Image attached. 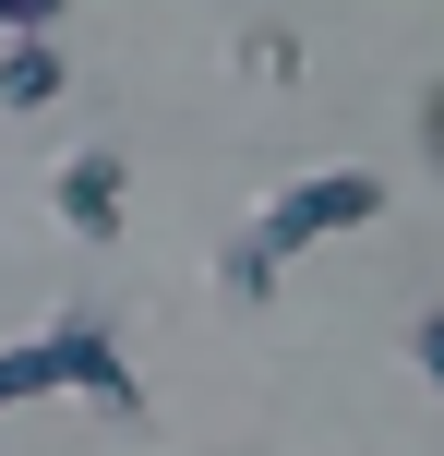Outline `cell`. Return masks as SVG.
<instances>
[{
  "mask_svg": "<svg viewBox=\"0 0 444 456\" xmlns=\"http://www.w3.org/2000/svg\"><path fill=\"white\" fill-rule=\"evenodd\" d=\"M373 216H384V181H373V168H312V181L264 192L253 240L229 252V289H277V265H301L312 240H336V228H373Z\"/></svg>",
  "mask_w": 444,
  "mask_h": 456,
  "instance_id": "obj_1",
  "label": "cell"
},
{
  "mask_svg": "<svg viewBox=\"0 0 444 456\" xmlns=\"http://www.w3.org/2000/svg\"><path fill=\"white\" fill-rule=\"evenodd\" d=\"M36 396H96V409H133V372H120V348H109V324H96V313H61V324H36V337L0 348V420L36 409Z\"/></svg>",
  "mask_w": 444,
  "mask_h": 456,
  "instance_id": "obj_2",
  "label": "cell"
},
{
  "mask_svg": "<svg viewBox=\"0 0 444 456\" xmlns=\"http://www.w3.org/2000/svg\"><path fill=\"white\" fill-rule=\"evenodd\" d=\"M48 205H61L72 240H120V157H96V144L61 157V168H48Z\"/></svg>",
  "mask_w": 444,
  "mask_h": 456,
  "instance_id": "obj_3",
  "label": "cell"
},
{
  "mask_svg": "<svg viewBox=\"0 0 444 456\" xmlns=\"http://www.w3.org/2000/svg\"><path fill=\"white\" fill-rule=\"evenodd\" d=\"M61 85H72V48H61V24H36V37H12V48H0V109H48Z\"/></svg>",
  "mask_w": 444,
  "mask_h": 456,
  "instance_id": "obj_4",
  "label": "cell"
},
{
  "mask_svg": "<svg viewBox=\"0 0 444 456\" xmlns=\"http://www.w3.org/2000/svg\"><path fill=\"white\" fill-rule=\"evenodd\" d=\"M240 72H264V85H288V72H301V37H277V24H264V37H240Z\"/></svg>",
  "mask_w": 444,
  "mask_h": 456,
  "instance_id": "obj_5",
  "label": "cell"
},
{
  "mask_svg": "<svg viewBox=\"0 0 444 456\" xmlns=\"http://www.w3.org/2000/svg\"><path fill=\"white\" fill-rule=\"evenodd\" d=\"M72 0H0V37H36V24H61Z\"/></svg>",
  "mask_w": 444,
  "mask_h": 456,
  "instance_id": "obj_6",
  "label": "cell"
},
{
  "mask_svg": "<svg viewBox=\"0 0 444 456\" xmlns=\"http://www.w3.org/2000/svg\"><path fill=\"white\" fill-rule=\"evenodd\" d=\"M408 348H421V372L444 385V313H421V324H408Z\"/></svg>",
  "mask_w": 444,
  "mask_h": 456,
  "instance_id": "obj_7",
  "label": "cell"
},
{
  "mask_svg": "<svg viewBox=\"0 0 444 456\" xmlns=\"http://www.w3.org/2000/svg\"><path fill=\"white\" fill-rule=\"evenodd\" d=\"M421 144H432V168H444V85L421 96Z\"/></svg>",
  "mask_w": 444,
  "mask_h": 456,
  "instance_id": "obj_8",
  "label": "cell"
}]
</instances>
